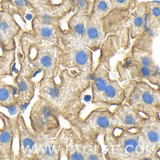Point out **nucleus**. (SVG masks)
Masks as SVG:
<instances>
[{
    "instance_id": "nucleus-1",
    "label": "nucleus",
    "mask_w": 160,
    "mask_h": 160,
    "mask_svg": "<svg viewBox=\"0 0 160 160\" xmlns=\"http://www.w3.org/2000/svg\"><path fill=\"white\" fill-rule=\"evenodd\" d=\"M60 82L57 83L54 78H43L37 83L41 97L59 109L72 102V94L76 95L89 88L91 74L75 69H63L59 72Z\"/></svg>"
},
{
    "instance_id": "nucleus-2",
    "label": "nucleus",
    "mask_w": 160,
    "mask_h": 160,
    "mask_svg": "<svg viewBox=\"0 0 160 160\" xmlns=\"http://www.w3.org/2000/svg\"><path fill=\"white\" fill-rule=\"evenodd\" d=\"M58 46L60 49V67L91 74L93 71L92 51L77 41L67 30L62 31Z\"/></svg>"
},
{
    "instance_id": "nucleus-3",
    "label": "nucleus",
    "mask_w": 160,
    "mask_h": 160,
    "mask_svg": "<svg viewBox=\"0 0 160 160\" xmlns=\"http://www.w3.org/2000/svg\"><path fill=\"white\" fill-rule=\"evenodd\" d=\"M29 114L31 130L43 138H55L60 130L59 109L40 95Z\"/></svg>"
},
{
    "instance_id": "nucleus-4",
    "label": "nucleus",
    "mask_w": 160,
    "mask_h": 160,
    "mask_svg": "<svg viewBox=\"0 0 160 160\" xmlns=\"http://www.w3.org/2000/svg\"><path fill=\"white\" fill-rule=\"evenodd\" d=\"M123 130L122 135L112 138L115 141L108 147H110L108 149L115 155V159L150 160L148 154V148L142 133Z\"/></svg>"
},
{
    "instance_id": "nucleus-5",
    "label": "nucleus",
    "mask_w": 160,
    "mask_h": 160,
    "mask_svg": "<svg viewBox=\"0 0 160 160\" xmlns=\"http://www.w3.org/2000/svg\"><path fill=\"white\" fill-rule=\"evenodd\" d=\"M123 88L126 89L138 95L129 92L130 104L138 113H145L150 118H154L155 111L160 108L159 89L150 87L147 82L130 79L124 83ZM158 113V112H157Z\"/></svg>"
},
{
    "instance_id": "nucleus-6",
    "label": "nucleus",
    "mask_w": 160,
    "mask_h": 160,
    "mask_svg": "<svg viewBox=\"0 0 160 160\" xmlns=\"http://www.w3.org/2000/svg\"><path fill=\"white\" fill-rule=\"evenodd\" d=\"M15 118L17 135L19 142L16 160H37L38 149L43 138L28 128L21 111L19 110Z\"/></svg>"
},
{
    "instance_id": "nucleus-7",
    "label": "nucleus",
    "mask_w": 160,
    "mask_h": 160,
    "mask_svg": "<svg viewBox=\"0 0 160 160\" xmlns=\"http://www.w3.org/2000/svg\"><path fill=\"white\" fill-rule=\"evenodd\" d=\"M131 11L113 10L107 16L101 19L105 36L114 35L119 42L120 48L129 49L131 44L128 16Z\"/></svg>"
},
{
    "instance_id": "nucleus-8",
    "label": "nucleus",
    "mask_w": 160,
    "mask_h": 160,
    "mask_svg": "<svg viewBox=\"0 0 160 160\" xmlns=\"http://www.w3.org/2000/svg\"><path fill=\"white\" fill-rule=\"evenodd\" d=\"M16 135L15 117L5 115L4 126L0 128V160H16L13 143Z\"/></svg>"
},
{
    "instance_id": "nucleus-9",
    "label": "nucleus",
    "mask_w": 160,
    "mask_h": 160,
    "mask_svg": "<svg viewBox=\"0 0 160 160\" xmlns=\"http://www.w3.org/2000/svg\"><path fill=\"white\" fill-rule=\"evenodd\" d=\"M106 36L101 19H96L88 15L85 34L81 43L92 51L100 49Z\"/></svg>"
},
{
    "instance_id": "nucleus-10",
    "label": "nucleus",
    "mask_w": 160,
    "mask_h": 160,
    "mask_svg": "<svg viewBox=\"0 0 160 160\" xmlns=\"http://www.w3.org/2000/svg\"><path fill=\"white\" fill-rule=\"evenodd\" d=\"M141 117L139 113L127 105L117 108L113 114L116 128L127 131L140 129L144 122V118Z\"/></svg>"
},
{
    "instance_id": "nucleus-11",
    "label": "nucleus",
    "mask_w": 160,
    "mask_h": 160,
    "mask_svg": "<svg viewBox=\"0 0 160 160\" xmlns=\"http://www.w3.org/2000/svg\"><path fill=\"white\" fill-rule=\"evenodd\" d=\"M13 86L16 90V105L18 110L28 106L34 96L36 85L30 80L20 69L13 79Z\"/></svg>"
},
{
    "instance_id": "nucleus-12",
    "label": "nucleus",
    "mask_w": 160,
    "mask_h": 160,
    "mask_svg": "<svg viewBox=\"0 0 160 160\" xmlns=\"http://www.w3.org/2000/svg\"><path fill=\"white\" fill-rule=\"evenodd\" d=\"M147 5L145 2H138L128 16V23L131 39H136L147 28Z\"/></svg>"
},
{
    "instance_id": "nucleus-13",
    "label": "nucleus",
    "mask_w": 160,
    "mask_h": 160,
    "mask_svg": "<svg viewBox=\"0 0 160 160\" xmlns=\"http://www.w3.org/2000/svg\"><path fill=\"white\" fill-rule=\"evenodd\" d=\"M61 145L55 138H43L37 153V160H60L62 157Z\"/></svg>"
},
{
    "instance_id": "nucleus-14",
    "label": "nucleus",
    "mask_w": 160,
    "mask_h": 160,
    "mask_svg": "<svg viewBox=\"0 0 160 160\" xmlns=\"http://www.w3.org/2000/svg\"><path fill=\"white\" fill-rule=\"evenodd\" d=\"M124 89L119 85L115 79H110L105 89L100 96V102H103L108 104H116L123 101Z\"/></svg>"
},
{
    "instance_id": "nucleus-15",
    "label": "nucleus",
    "mask_w": 160,
    "mask_h": 160,
    "mask_svg": "<svg viewBox=\"0 0 160 160\" xmlns=\"http://www.w3.org/2000/svg\"><path fill=\"white\" fill-rule=\"evenodd\" d=\"M119 42L114 35H107L100 47V61L105 67L109 64V59L120 49Z\"/></svg>"
},
{
    "instance_id": "nucleus-16",
    "label": "nucleus",
    "mask_w": 160,
    "mask_h": 160,
    "mask_svg": "<svg viewBox=\"0 0 160 160\" xmlns=\"http://www.w3.org/2000/svg\"><path fill=\"white\" fill-rule=\"evenodd\" d=\"M147 5V22L148 28L155 35L160 27V3L157 1H148Z\"/></svg>"
},
{
    "instance_id": "nucleus-17",
    "label": "nucleus",
    "mask_w": 160,
    "mask_h": 160,
    "mask_svg": "<svg viewBox=\"0 0 160 160\" xmlns=\"http://www.w3.org/2000/svg\"><path fill=\"white\" fill-rule=\"evenodd\" d=\"M149 121L150 124L147 123L144 125L143 129H141V133L144 137L145 141L148 145L149 150H150L151 147H158L160 144V124L159 122H154V118H151Z\"/></svg>"
},
{
    "instance_id": "nucleus-18",
    "label": "nucleus",
    "mask_w": 160,
    "mask_h": 160,
    "mask_svg": "<svg viewBox=\"0 0 160 160\" xmlns=\"http://www.w3.org/2000/svg\"><path fill=\"white\" fill-rule=\"evenodd\" d=\"M87 17L88 15L78 16L73 14L67 21V30L80 43L85 34Z\"/></svg>"
},
{
    "instance_id": "nucleus-19",
    "label": "nucleus",
    "mask_w": 160,
    "mask_h": 160,
    "mask_svg": "<svg viewBox=\"0 0 160 160\" xmlns=\"http://www.w3.org/2000/svg\"><path fill=\"white\" fill-rule=\"evenodd\" d=\"M16 90L13 85L0 82V107L10 108L16 105Z\"/></svg>"
},
{
    "instance_id": "nucleus-20",
    "label": "nucleus",
    "mask_w": 160,
    "mask_h": 160,
    "mask_svg": "<svg viewBox=\"0 0 160 160\" xmlns=\"http://www.w3.org/2000/svg\"><path fill=\"white\" fill-rule=\"evenodd\" d=\"M112 11L113 7L110 0H93L89 15L93 18L102 19Z\"/></svg>"
},
{
    "instance_id": "nucleus-21",
    "label": "nucleus",
    "mask_w": 160,
    "mask_h": 160,
    "mask_svg": "<svg viewBox=\"0 0 160 160\" xmlns=\"http://www.w3.org/2000/svg\"><path fill=\"white\" fill-rule=\"evenodd\" d=\"M156 36L147 27L145 32L139 37L134 39L132 46L146 51L152 55L153 38Z\"/></svg>"
},
{
    "instance_id": "nucleus-22",
    "label": "nucleus",
    "mask_w": 160,
    "mask_h": 160,
    "mask_svg": "<svg viewBox=\"0 0 160 160\" xmlns=\"http://www.w3.org/2000/svg\"><path fill=\"white\" fill-rule=\"evenodd\" d=\"M14 62L13 53H7L0 56V82L7 76H12Z\"/></svg>"
},
{
    "instance_id": "nucleus-23",
    "label": "nucleus",
    "mask_w": 160,
    "mask_h": 160,
    "mask_svg": "<svg viewBox=\"0 0 160 160\" xmlns=\"http://www.w3.org/2000/svg\"><path fill=\"white\" fill-rule=\"evenodd\" d=\"M75 3L73 14L84 16L90 13L92 2L90 0H74Z\"/></svg>"
},
{
    "instance_id": "nucleus-24",
    "label": "nucleus",
    "mask_w": 160,
    "mask_h": 160,
    "mask_svg": "<svg viewBox=\"0 0 160 160\" xmlns=\"http://www.w3.org/2000/svg\"><path fill=\"white\" fill-rule=\"evenodd\" d=\"M113 10L132 11L134 9L138 0H110Z\"/></svg>"
},
{
    "instance_id": "nucleus-25",
    "label": "nucleus",
    "mask_w": 160,
    "mask_h": 160,
    "mask_svg": "<svg viewBox=\"0 0 160 160\" xmlns=\"http://www.w3.org/2000/svg\"><path fill=\"white\" fill-rule=\"evenodd\" d=\"M13 3L15 7L21 9H35L30 0H13Z\"/></svg>"
},
{
    "instance_id": "nucleus-26",
    "label": "nucleus",
    "mask_w": 160,
    "mask_h": 160,
    "mask_svg": "<svg viewBox=\"0 0 160 160\" xmlns=\"http://www.w3.org/2000/svg\"><path fill=\"white\" fill-rule=\"evenodd\" d=\"M10 24L7 20L2 19L0 20V31L1 32H7L11 28Z\"/></svg>"
},
{
    "instance_id": "nucleus-27",
    "label": "nucleus",
    "mask_w": 160,
    "mask_h": 160,
    "mask_svg": "<svg viewBox=\"0 0 160 160\" xmlns=\"http://www.w3.org/2000/svg\"><path fill=\"white\" fill-rule=\"evenodd\" d=\"M5 114L0 111V128H2L4 125V117Z\"/></svg>"
},
{
    "instance_id": "nucleus-28",
    "label": "nucleus",
    "mask_w": 160,
    "mask_h": 160,
    "mask_svg": "<svg viewBox=\"0 0 160 160\" xmlns=\"http://www.w3.org/2000/svg\"><path fill=\"white\" fill-rule=\"evenodd\" d=\"M24 17H25V19L27 21H31L34 18V15H33V13L30 12L26 13Z\"/></svg>"
},
{
    "instance_id": "nucleus-29",
    "label": "nucleus",
    "mask_w": 160,
    "mask_h": 160,
    "mask_svg": "<svg viewBox=\"0 0 160 160\" xmlns=\"http://www.w3.org/2000/svg\"><path fill=\"white\" fill-rule=\"evenodd\" d=\"M3 34H2V32H0V41L1 40H3L4 36H3Z\"/></svg>"
}]
</instances>
